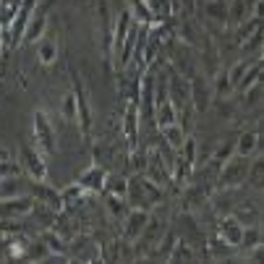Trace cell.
Wrapping results in <instances>:
<instances>
[{"mask_svg":"<svg viewBox=\"0 0 264 264\" xmlns=\"http://www.w3.org/2000/svg\"><path fill=\"white\" fill-rule=\"evenodd\" d=\"M34 136H37V149L40 154H52L55 152V136H52V128L44 118V112H34Z\"/></svg>","mask_w":264,"mask_h":264,"instance_id":"cell-1","label":"cell"},{"mask_svg":"<svg viewBox=\"0 0 264 264\" xmlns=\"http://www.w3.org/2000/svg\"><path fill=\"white\" fill-rule=\"evenodd\" d=\"M32 11H34V0H24V8H19L16 19H13V24H11L8 44H19L21 34L26 32V24H29V16H32Z\"/></svg>","mask_w":264,"mask_h":264,"instance_id":"cell-2","label":"cell"},{"mask_svg":"<svg viewBox=\"0 0 264 264\" xmlns=\"http://www.w3.org/2000/svg\"><path fill=\"white\" fill-rule=\"evenodd\" d=\"M34 209V199L32 196H13L11 201H0V217H19Z\"/></svg>","mask_w":264,"mask_h":264,"instance_id":"cell-3","label":"cell"},{"mask_svg":"<svg viewBox=\"0 0 264 264\" xmlns=\"http://www.w3.org/2000/svg\"><path fill=\"white\" fill-rule=\"evenodd\" d=\"M248 176V165L246 160H236V162H228L220 173V186H238L241 180Z\"/></svg>","mask_w":264,"mask_h":264,"instance_id":"cell-4","label":"cell"},{"mask_svg":"<svg viewBox=\"0 0 264 264\" xmlns=\"http://www.w3.org/2000/svg\"><path fill=\"white\" fill-rule=\"evenodd\" d=\"M170 79H173V84H170V102L191 105V84H186L176 71H170Z\"/></svg>","mask_w":264,"mask_h":264,"instance_id":"cell-5","label":"cell"},{"mask_svg":"<svg viewBox=\"0 0 264 264\" xmlns=\"http://www.w3.org/2000/svg\"><path fill=\"white\" fill-rule=\"evenodd\" d=\"M79 186L92 188V191H102V188L108 186V170H105L102 165H97V168H92L89 173H84V176H81Z\"/></svg>","mask_w":264,"mask_h":264,"instance_id":"cell-6","label":"cell"},{"mask_svg":"<svg viewBox=\"0 0 264 264\" xmlns=\"http://www.w3.org/2000/svg\"><path fill=\"white\" fill-rule=\"evenodd\" d=\"M24 160H26V168L34 178H44V160L40 152H34L32 147H24Z\"/></svg>","mask_w":264,"mask_h":264,"instance_id":"cell-7","label":"cell"},{"mask_svg":"<svg viewBox=\"0 0 264 264\" xmlns=\"http://www.w3.org/2000/svg\"><path fill=\"white\" fill-rule=\"evenodd\" d=\"M220 233H222V238L228 241V243L238 246V243H241V236H243V228L238 225L236 217H230V220H225V222L220 225Z\"/></svg>","mask_w":264,"mask_h":264,"instance_id":"cell-8","label":"cell"},{"mask_svg":"<svg viewBox=\"0 0 264 264\" xmlns=\"http://www.w3.org/2000/svg\"><path fill=\"white\" fill-rule=\"evenodd\" d=\"M126 136H128V149L136 147V100H131L126 112Z\"/></svg>","mask_w":264,"mask_h":264,"instance_id":"cell-9","label":"cell"},{"mask_svg":"<svg viewBox=\"0 0 264 264\" xmlns=\"http://www.w3.org/2000/svg\"><path fill=\"white\" fill-rule=\"evenodd\" d=\"M73 84H76V108H79V118H81V128L84 131H89V108H87V97H84V92H81V81H79V76H73Z\"/></svg>","mask_w":264,"mask_h":264,"instance_id":"cell-10","label":"cell"},{"mask_svg":"<svg viewBox=\"0 0 264 264\" xmlns=\"http://www.w3.org/2000/svg\"><path fill=\"white\" fill-rule=\"evenodd\" d=\"M44 24H47V13H44V11H37L34 19H32V24H29L26 32H24V40H26V42L37 40V37L44 32Z\"/></svg>","mask_w":264,"mask_h":264,"instance_id":"cell-11","label":"cell"},{"mask_svg":"<svg viewBox=\"0 0 264 264\" xmlns=\"http://www.w3.org/2000/svg\"><path fill=\"white\" fill-rule=\"evenodd\" d=\"M19 8H21V0H3V5H0V26L8 29L13 19H16Z\"/></svg>","mask_w":264,"mask_h":264,"instance_id":"cell-12","label":"cell"},{"mask_svg":"<svg viewBox=\"0 0 264 264\" xmlns=\"http://www.w3.org/2000/svg\"><path fill=\"white\" fill-rule=\"evenodd\" d=\"M154 108H157V123H160L162 128H168V126L176 123V112H173L170 97H168V100H162V102H157Z\"/></svg>","mask_w":264,"mask_h":264,"instance_id":"cell-13","label":"cell"},{"mask_svg":"<svg viewBox=\"0 0 264 264\" xmlns=\"http://www.w3.org/2000/svg\"><path fill=\"white\" fill-rule=\"evenodd\" d=\"M147 220H149V215H147V209H139V212H133L131 217H128V230H126V236L128 238H136L141 228H147Z\"/></svg>","mask_w":264,"mask_h":264,"instance_id":"cell-14","label":"cell"},{"mask_svg":"<svg viewBox=\"0 0 264 264\" xmlns=\"http://www.w3.org/2000/svg\"><path fill=\"white\" fill-rule=\"evenodd\" d=\"M131 29V13L123 11L120 13V19H118V26H115V42H112V47H115L120 52V47H123V42H126V32Z\"/></svg>","mask_w":264,"mask_h":264,"instance_id":"cell-15","label":"cell"},{"mask_svg":"<svg viewBox=\"0 0 264 264\" xmlns=\"http://www.w3.org/2000/svg\"><path fill=\"white\" fill-rule=\"evenodd\" d=\"M32 191H34L37 199L47 201V204H50L52 209H60V207H63V199H60V196H58L55 191H50L47 186H32Z\"/></svg>","mask_w":264,"mask_h":264,"instance_id":"cell-16","label":"cell"},{"mask_svg":"<svg viewBox=\"0 0 264 264\" xmlns=\"http://www.w3.org/2000/svg\"><path fill=\"white\" fill-rule=\"evenodd\" d=\"M19 188H24V183H21L16 176L3 178V180H0V201H3V199H11V196H19Z\"/></svg>","mask_w":264,"mask_h":264,"instance_id":"cell-17","label":"cell"},{"mask_svg":"<svg viewBox=\"0 0 264 264\" xmlns=\"http://www.w3.org/2000/svg\"><path fill=\"white\" fill-rule=\"evenodd\" d=\"M191 94H194V105H196V110H207V87H204V81H201V79H194V84H191Z\"/></svg>","mask_w":264,"mask_h":264,"instance_id":"cell-18","label":"cell"},{"mask_svg":"<svg viewBox=\"0 0 264 264\" xmlns=\"http://www.w3.org/2000/svg\"><path fill=\"white\" fill-rule=\"evenodd\" d=\"M152 89H154V81H152V76L147 73V79H144V92H141V102H144V110L147 112H152Z\"/></svg>","mask_w":264,"mask_h":264,"instance_id":"cell-19","label":"cell"},{"mask_svg":"<svg viewBox=\"0 0 264 264\" xmlns=\"http://www.w3.org/2000/svg\"><path fill=\"white\" fill-rule=\"evenodd\" d=\"M254 149H256V133H243L238 141V152L246 157V154H251Z\"/></svg>","mask_w":264,"mask_h":264,"instance_id":"cell-20","label":"cell"},{"mask_svg":"<svg viewBox=\"0 0 264 264\" xmlns=\"http://www.w3.org/2000/svg\"><path fill=\"white\" fill-rule=\"evenodd\" d=\"M165 136H168V141H170L173 147H180V144H183V133H180L178 128H176V123L165 128Z\"/></svg>","mask_w":264,"mask_h":264,"instance_id":"cell-21","label":"cell"},{"mask_svg":"<svg viewBox=\"0 0 264 264\" xmlns=\"http://www.w3.org/2000/svg\"><path fill=\"white\" fill-rule=\"evenodd\" d=\"M40 60H42V63H52V60H55V44L44 42L40 47Z\"/></svg>","mask_w":264,"mask_h":264,"instance_id":"cell-22","label":"cell"},{"mask_svg":"<svg viewBox=\"0 0 264 264\" xmlns=\"http://www.w3.org/2000/svg\"><path fill=\"white\" fill-rule=\"evenodd\" d=\"M207 13H209V16H217V19L228 16V13H225V3H222V0H212V3L207 5Z\"/></svg>","mask_w":264,"mask_h":264,"instance_id":"cell-23","label":"cell"},{"mask_svg":"<svg viewBox=\"0 0 264 264\" xmlns=\"http://www.w3.org/2000/svg\"><path fill=\"white\" fill-rule=\"evenodd\" d=\"M16 173H19V165L0 160V180H3V178H8V176H16Z\"/></svg>","mask_w":264,"mask_h":264,"instance_id":"cell-24","label":"cell"},{"mask_svg":"<svg viewBox=\"0 0 264 264\" xmlns=\"http://www.w3.org/2000/svg\"><path fill=\"white\" fill-rule=\"evenodd\" d=\"M259 73H262V66H256V68H254L251 73H248L246 79H243V84H241V87H243V89H251V87L256 84V79H259Z\"/></svg>","mask_w":264,"mask_h":264,"instance_id":"cell-25","label":"cell"},{"mask_svg":"<svg viewBox=\"0 0 264 264\" xmlns=\"http://www.w3.org/2000/svg\"><path fill=\"white\" fill-rule=\"evenodd\" d=\"M112 194H115V196H126V191H128V183H126V180L123 178H115V180H112Z\"/></svg>","mask_w":264,"mask_h":264,"instance_id":"cell-26","label":"cell"},{"mask_svg":"<svg viewBox=\"0 0 264 264\" xmlns=\"http://www.w3.org/2000/svg\"><path fill=\"white\" fill-rule=\"evenodd\" d=\"M73 108H76V94H68L66 97V105H63V112H66V118H73Z\"/></svg>","mask_w":264,"mask_h":264,"instance_id":"cell-27","label":"cell"},{"mask_svg":"<svg viewBox=\"0 0 264 264\" xmlns=\"http://www.w3.org/2000/svg\"><path fill=\"white\" fill-rule=\"evenodd\" d=\"M178 251H180V254H170L173 262H186V259H191V251H188L186 246H178Z\"/></svg>","mask_w":264,"mask_h":264,"instance_id":"cell-28","label":"cell"},{"mask_svg":"<svg viewBox=\"0 0 264 264\" xmlns=\"http://www.w3.org/2000/svg\"><path fill=\"white\" fill-rule=\"evenodd\" d=\"M228 87H230V81H228V76L222 73V76L217 79V94H220V97H225V94H228Z\"/></svg>","mask_w":264,"mask_h":264,"instance_id":"cell-29","label":"cell"},{"mask_svg":"<svg viewBox=\"0 0 264 264\" xmlns=\"http://www.w3.org/2000/svg\"><path fill=\"white\" fill-rule=\"evenodd\" d=\"M136 13H139L141 21H149V19H152V13H149V8H147L144 3H141V0H136Z\"/></svg>","mask_w":264,"mask_h":264,"instance_id":"cell-30","label":"cell"},{"mask_svg":"<svg viewBox=\"0 0 264 264\" xmlns=\"http://www.w3.org/2000/svg\"><path fill=\"white\" fill-rule=\"evenodd\" d=\"M259 97H262V84L256 81L254 84V92L248 89V105H254V102H259Z\"/></svg>","mask_w":264,"mask_h":264,"instance_id":"cell-31","label":"cell"},{"mask_svg":"<svg viewBox=\"0 0 264 264\" xmlns=\"http://www.w3.org/2000/svg\"><path fill=\"white\" fill-rule=\"evenodd\" d=\"M44 241H47V243L52 246V251H60V254H63V243H60V241L52 236V233H47V236H44Z\"/></svg>","mask_w":264,"mask_h":264,"instance_id":"cell-32","label":"cell"},{"mask_svg":"<svg viewBox=\"0 0 264 264\" xmlns=\"http://www.w3.org/2000/svg\"><path fill=\"white\" fill-rule=\"evenodd\" d=\"M44 251H47V246H44V243H37V246H32V254H29V259H40V256H44Z\"/></svg>","mask_w":264,"mask_h":264,"instance_id":"cell-33","label":"cell"},{"mask_svg":"<svg viewBox=\"0 0 264 264\" xmlns=\"http://www.w3.org/2000/svg\"><path fill=\"white\" fill-rule=\"evenodd\" d=\"M246 71V63H241V66H236V71H233V76H230V84H236V81L241 79V73Z\"/></svg>","mask_w":264,"mask_h":264,"instance_id":"cell-34","label":"cell"},{"mask_svg":"<svg viewBox=\"0 0 264 264\" xmlns=\"http://www.w3.org/2000/svg\"><path fill=\"white\" fill-rule=\"evenodd\" d=\"M233 147H236V144H222V149L217 152V160H225V157H228V154L233 152Z\"/></svg>","mask_w":264,"mask_h":264,"instance_id":"cell-35","label":"cell"},{"mask_svg":"<svg viewBox=\"0 0 264 264\" xmlns=\"http://www.w3.org/2000/svg\"><path fill=\"white\" fill-rule=\"evenodd\" d=\"M110 207H112V215H123V207H120V201L115 196H110Z\"/></svg>","mask_w":264,"mask_h":264,"instance_id":"cell-36","label":"cell"},{"mask_svg":"<svg viewBox=\"0 0 264 264\" xmlns=\"http://www.w3.org/2000/svg\"><path fill=\"white\" fill-rule=\"evenodd\" d=\"M254 180H256V186H259V180H262V165H256V168H254Z\"/></svg>","mask_w":264,"mask_h":264,"instance_id":"cell-37","label":"cell"},{"mask_svg":"<svg viewBox=\"0 0 264 264\" xmlns=\"http://www.w3.org/2000/svg\"><path fill=\"white\" fill-rule=\"evenodd\" d=\"M5 157H8V154H5V149H0V160H5Z\"/></svg>","mask_w":264,"mask_h":264,"instance_id":"cell-38","label":"cell"},{"mask_svg":"<svg viewBox=\"0 0 264 264\" xmlns=\"http://www.w3.org/2000/svg\"><path fill=\"white\" fill-rule=\"evenodd\" d=\"M186 5H188V8H194V0H186Z\"/></svg>","mask_w":264,"mask_h":264,"instance_id":"cell-39","label":"cell"}]
</instances>
